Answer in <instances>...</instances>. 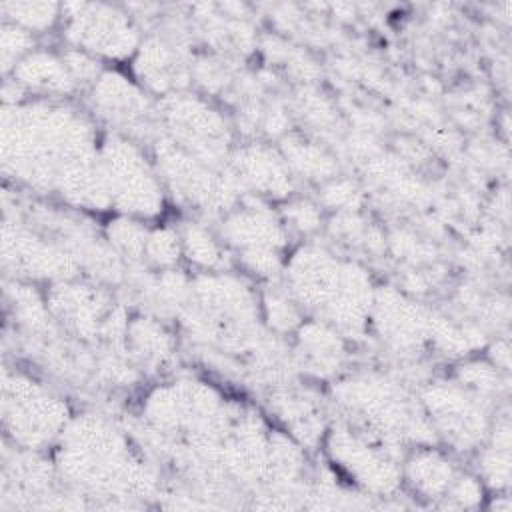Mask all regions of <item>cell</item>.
I'll list each match as a JSON object with an SVG mask.
<instances>
[{"label": "cell", "mask_w": 512, "mask_h": 512, "mask_svg": "<svg viewBox=\"0 0 512 512\" xmlns=\"http://www.w3.org/2000/svg\"><path fill=\"white\" fill-rule=\"evenodd\" d=\"M20 82L30 84L42 90H60L66 92L72 84L70 70L60 60L48 54H30L20 62L18 70H14Z\"/></svg>", "instance_id": "277c9868"}, {"label": "cell", "mask_w": 512, "mask_h": 512, "mask_svg": "<svg viewBox=\"0 0 512 512\" xmlns=\"http://www.w3.org/2000/svg\"><path fill=\"white\" fill-rule=\"evenodd\" d=\"M104 160L110 198L124 210L154 212L160 204V194L140 154L126 142H114Z\"/></svg>", "instance_id": "6da1fadb"}, {"label": "cell", "mask_w": 512, "mask_h": 512, "mask_svg": "<svg viewBox=\"0 0 512 512\" xmlns=\"http://www.w3.org/2000/svg\"><path fill=\"white\" fill-rule=\"evenodd\" d=\"M98 104H102L110 114L120 118H132L136 108L142 106V98L132 92L128 82L116 76L102 78L98 84Z\"/></svg>", "instance_id": "8992f818"}, {"label": "cell", "mask_w": 512, "mask_h": 512, "mask_svg": "<svg viewBox=\"0 0 512 512\" xmlns=\"http://www.w3.org/2000/svg\"><path fill=\"white\" fill-rule=\"evenodd\" d=\"M408 476L414 486L430 498H438L440 494L450 490V482L454 478L450 462L434 452H422L414 456V460L408 464Z\"/></svg>", "instance_id": "5b68a950"}, {"label": "cell", "mask_w": 512, "mask_h": 512, "mask_svg": "<svg viewBox=\"0 0 512 512\" xmlns=\"http://www.w3.org/2000/svg\"><path fill=\"white\" fill-rule=\"evenodd\" d=\"M184 242H186V248L192 254L190 258H194L198 264L212 266L218 260V246L206 232H202L198 228H192V230H188Z\"/></svg>", "instance_id": "52a82bcc"}, {"label": "cell", "mask_w": 512, "mask_h": 512, "mask_svg": "<svg viewBox=\"0 0 512 512\" xmlns=\"http://www.w3.org/2000/svg\"><path fill=\"white\" fill-rule=\"evenodd\" d=\"M62 422V408L32 384L14 390V430L26 442L50 438Z\"/></svg>", "instance_id": "3957f363"}, {"label": "cell", "mask_w": 512, "mask_h": 512, "mask_svg": "<svg viewBox=\"0 0 512 512\" xmlns=\"http://www.w3.org/2000/svg\"><path fill=\"white\" fill-rule=\"evenodd\" d=\"M150 240H152V242H150V252H152V256H154L158 262H162V264L172 262L174 256L178 254V244H176L174 236H170V234H166V232H160V234H156V236L150 238Z\"/></svg>", "instance_id": "ba28073f"}, {"label": "cell", "mask_w": 512, "mask_h": 512, "mask_svg": "<svg viewBox=\"0 0 512 512\" xmlns=\"http://www.w3.org/2000/svg\"><path fill=\"white\" fill-rule=\"evenodd\" d=\"M84 14L74 16L70 32L86 50L108 56H122L132 50L136 34L124 14L106 6H84Z\"/></svg>", "instance_id": "7a4b0ae2"}]
</instances>
